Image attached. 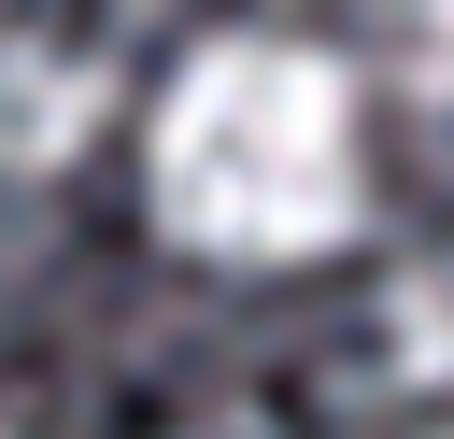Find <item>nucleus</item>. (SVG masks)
<instances>
[{
  "instance_id": "nucleus-1",
  "label": "nucleus",
  "mask_w": 454,
  "mask_h": 439,
  "mask_svg": "<svg viewBox=\"0 0 454 439\" xmlns=\"http://www.w3.org/2000/svg\"><path fill=\"white\" fill-rule=\"evenodd\" d=\"M142 198L184 255H227V269L355 241V212H369L355 57H326L298 28H213L142 127Z\"/></svg>"
},
{
  "instance_id": "nucleus-2",
  "label": "nucleus",
  "mask_w": 454,
  "mask_h": 439,
  "mask_svg": "<svg viewBox=\"0 0 454 439\" xmlns=\"http://www.w3.org/2000/svg\"><path fill=\"white\" fill-rule=\"evenodd\" d=\"M85 127H99V71L71 42H0V170L43 184L85 156Z\"/></svg>"
},
{
  "instance_id": "nucleus-3",
  "label": "nucleus",
  "mask_w": 454,
  "mask_h": 439,
  "mask_svg": "<svg viewBox=\"0 0 454 439\" xmlns=\"http://www.w3.org/2000/svg\"><path fill=\"white\" fill-rule=\"evenodd\" d=\"M383 354H397L411 382H454V255H411V269L383 283Z\"/></svg>"
},
{
  "instance_id": "nucleus-4",
  "label": "nucleus",
  "mask_w": 454,
  "mask_h": 439,
  "mask_svg": "<svg viewBox=\"0 0 454 439\" xmlns=\"http://www.w3.org/2000/svg\"><path fill=\"white\" fill-rule=\"evenodd\" d=\"M383 57L426 113H454V0H383Z\"/></svg>"
},
{
  "instance_id": "nucleus-5",
  "label": "nucleus",
  "mask_w": 454,
  "mask_h": 439,
  "mask_svg": "<svg viewBox=\"0 0 454 439\" xmlns=\"http://www.w3.org/2000/svg\"><path fill=\"white\" fill-rule=\"evenodd\" d=\"M440 439H454V425H440Z\"/></svg>"
}]
</instances>
